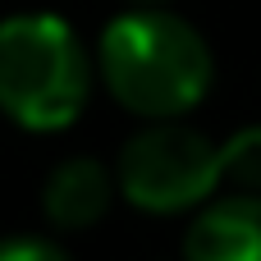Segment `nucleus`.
<instances>
[{"mask_svg": "<svg viewBox=\"0 0 261 261\" xmlns=\"http://www.w3.org/2000/svg\"><path fill=\"white\" fill-rule=\"evenodd\" d=\"M128 5H170V0H128Z\"/></svg>", "mask_w": 261, "mask_h": 261, "instance_id": "nucleus-8", "label": "nucleus"}, {"mask_svg": "<svg viewBox=\"0 0 261 261\" xmlns=\"http://www.w3.org/2000/svg\"><path fill=\"white\" fill-rule=\"evenodd\" d=\"M0 261H69V252L50 239H37V234H18V239H5L0 243Z\"/></svg>", "mask_w": 261, "mask_h": 261, "instance_id": "nucleus-7", "label": "nucleus"}, {"mask_svg": "<svg viewBox=\"0 0 261 261\" xmlns=\"http://www.w3.org/2000/svg\"><path fill=\"white\" fill-rule=\"evenodd\" d=\"M220 184H225L220 147L184 119L142 124L115 161L119 197L147 216H179L206 206Z\"/></svg>", "mask_w": 261, "mask_h": 261, "instance_id": "nucleus-3", "label": "nucleus"}, {"mask_svg": "<svg viewBox=\"0 0 261 261\" xmlns=\"http://www.w3.org/2000/svg\"><path fill=\"white\" fill-rule=\"evenodd\" d=\"M184 261H261V193L211 197L184 234Z\"/></svg>", "mask_w": 261, "mask_h": 261, "instance_id": "nucleus-5", "label": "nucleus"}, {"mask_svg": "<svg viewBox=\"0 0 261 261\" xmlns=\"http://www.w3.org/2000/svg\"><path fill=\"white\" fill-rule=\"evenodd\" d=\"M92 60L115 106L147 124L193 115L216 78L206 37L161 5H133L110 18Z\"/></svg>", "mask_w": 261, "mask_h": 261, "instance_id": "nucleus-1", "label": "nucleus"}, {"mask_svg": "<svg viewBox=\"0 0 261 261\" xmlns=\"http://www.w3.org/2000/svg\"><path fill=\"white\" fill-rule=\"evenodd\" d=\"M115 170L96 156H64L41 184V216L60 234H87L110 216Z\"/></svg>", "mask_w": 261, "mask_h": 261, "instance_id": "nucleus-4", "label": "nucleus"}, {"mask_svg": "<svg viewBox=\"0 0 261 261\" xmlns=\"http://www.w3.org/2000/svg\"><path fill=\"white\" fill-rule=\"evenodd\" d=\"M96 60L60 14L0 18V115L28 133L69 128L92 96Z\"/></svg>", "mask_w": 261, "mask_h": 261, "instance_id": "nucleus-2", "label": "nucleus"}, {"mask_svg": "<svg viewBox=\"0 0 261 261\" xmlns=\"http://www.w3.org/2000/svg\"><path fill=\"white\" fill-rule=\"evenodd\" d=\"M220 170L225 184H234L239 193H261V124L239 128L229 142H220Z\"/></svg>", "mask_w": 261, "mask_h": 261, "instance_id": "nucleus-6", "label": "nucleus"}]
</instances>
